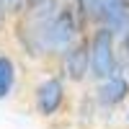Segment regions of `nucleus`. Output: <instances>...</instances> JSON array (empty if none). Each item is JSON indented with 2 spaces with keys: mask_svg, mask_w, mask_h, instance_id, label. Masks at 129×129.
<instances>
[{
  "mask_svg": "<svg viewBox=\"0 0 129 129\" xmlns=\"http://www.w3.org/2000/svg\"><path fill=\"white\" fill-rule=\"evenodd\" d=\"M83 18L78 16V10L70 0H62V5L57 8V13L52 16L47 34H44V47H47V59H57L67 47H72L78 39L85 36Z\"/></svg>",
  "mask_w": 129,
  "mask_h": 129,
  "instance_id": "1",
  "label": "nucleus"
},
{
  "mask_svg": "<svg viewBox=\"0 0 129 129\" xmlns=\"http://www.w3.org/2000/svg\"><path fill=\"white\" fill-rule=\"evenodd\" d=\"M85 39H88V54H90V78L95 83L124 67L119 52V36L114 31L103 26H93V31L85 34Z\"/></svg>",
  "mask_w": 129,
  "mask_h": 129,
  "instance_id": "2",
  "label": "nucleus"
},
{
  "mask_svg": "<svg viewBox=\"0 0 129 129\" xmlns=\"http://www.w3.org/2000/svg\"><path fill=\"white\" fill-rule=\"evenodd\" d=\"M31 103H34L36 116H41V119H57L64 111V106H67V80L59 72L41 78L34 85Z\"/></svg>",
  "mask_w": 129,
  "mask_h": 129,
  "instance_id": "3",
  "label": "nucleus"
},
{
  "mask_svg": "<svg viewBox=\"0 0 129 129\" xmlns=\"http://www.w3.org/2000/svg\"><path fill=\"white\" fill-rule=\"evenodd\" d=\"M59 75L67 83H85L90 78V54H88V39H78L72 47H67L57 57Z\"/></svg>",
  "mask_w": 129,
  "mask_h": 129,
  "instance_id": "4",
  "label": "nucleus"
},
{
  "mask_svg": "<svg viewBox=\"0 0 129 129\" xmlns=\"http://www.w3.org/2000/svg\"><path fill=\"white\" fill-rule=\"evenodd\" d=\"M93 98L101 109H116V106H121L129 98V75H126V70L121 67V70L111 72L109 78L98 80Z\"/></svg>",
  "mask_w": 129,
  "mask_h": 129,
  "instance_id": "5",
  "label": "nucleus"
},
{
  "mask_svg": "<svg viewBox=\"0 0 129 129\" xmlns=\"http://www.w3.org/2000/svg\"><path fill=\"white\" fill-rule=\"evenodd\" d=\"M93 26H103L121 36L129 28V0H98Z\"/></svg>",
  "mask_w": 129,
  "mask_h": 129,
  "instance_id": "6",
  "label": "nucleus"
},
{
  "mask_svg": "<svg viewBox=\"0 0 129 129\" xmlns=\"http://www.w3.org/2000/svg\"><path fill=\"white\" fill-rule=\"evenodd\" d=\"M18 85H21V67H18V62L10 57L5 49H0V103L13 98Z\"/></svg>",
  "mask_w": 129,
  "mask_h": 129,
  "instance_id": "7",
  "label": "nucleus"
},
{
  "mask_svg": "<svg viewBox=\"0 0 129 129\" xmlns=\"http://www.w3.org/2000/svg\"><path fill=\"white\" fill-rule=\"evenodd\" d=\"M3 3V8H5V13L13 18V16H18L21 10H23V5H26V0H0Z\"/></svg>",
  "mask_w": 129,
  "mask_h": 129,
  "instance_id": "8",
  "label": "nucleus"
},
{
  "mask_svg": "<svg viewBox=\"0 0 129 129\" xmlns=\"http://www.w3.org/2000/svg\"><path fill=\"white\" fill-rule=\"evenodd\" d=\"M10 23V16L5 13V8H3V3H0V31H5V26Z\"/></svg>",
  "mask_w": 129,
  "mask_h": 129,
  "instance_id": "9",
  "label": "nucleus"
},
{
  "mask_svg": "<svg viewBox=\"0 0 129 129\" xmlns=\"http://www.w3.org/2000/svg\"><path fill=\"white\" fill-rule=\"evenodd\" d=\"M126 124H129V109H126Z\"/></svg>",
  "mask_w": 129,
  "mask_h": 129,
  "instance_id": "10",
  "label": "nucleus"
}]
</instances>
